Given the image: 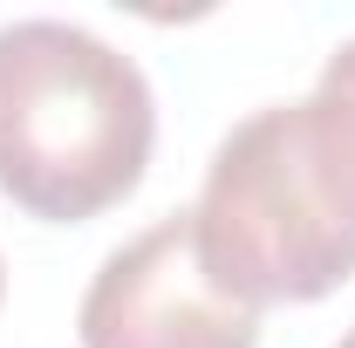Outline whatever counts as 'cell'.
Returning a JSON list of instances; mask_svg holds the SVG:
<instances>
[{
  "instance_id": "6da1fadb",
  "label": "cell",
  "mask_w": 355,
  "mask_h": 348,
  "mask_svg": "<svg viewBox=\"0 0 355 348\" xmlns=\"http://www.w3.org/2000/svg\"><path fill=\"white\" fill-rule=\"evenodd\" d=\"M157 143L150 82L76 21L0 28V191L48 225L123 205Z\"/></svg>"
},
{
  "instance_id": "8992f818",
  "label": "cell",
  "mask_w": 355,
  "mask_h": 348,
  "mask_svg": "<svg viewBox=\"0 0 355 348\" xmlns=\"http://www.w3.org/2000/svg\"><path fill=\"white\" fill-rule=\"evenodd\" d=\"M0 294H7V266H0Z\"/></svg>"
},
{
  "instance_id": "3957f363",
  "label": "cell",
  "mask_w": 355,
  "mask_h": 348,
  "mask_svg": "<svg viewBox=\"0 0 355 348\" xmlns=\"http://www.w3.org/2000/svg\"><path fill=\"white\" fill-rule=\"evenodd\" d=\"M76 328L83 348H260V307L205 273L191 212H164L96 266Z\"/></svg>"
},
{
  "instance_id": "277c9868",
  "label": "cell",
  "mask_w": 355,
  "mask_h": 348,
  "mask_svg": "<svg viewBox=\"0 0 355 348\" xmlns=\"http://www.w3.org/2000/svg\"><path fill=\"white\" fill-rule=\"evenodd\" d=\"M301 116H308V143H314V164L328 177L342 218L355 225V42H342L328 55L314 96H301Z\"/></svg>"
},
{
  "instance_id": "7a4b0ae2",
  "label": "cell",
  "mask_w": 355,
  "mask_h": 348,
  "mask_svg": "<svg viewBox=\"0 0 355 348\" xmlns=\"http://www.w3.org/2000/svg\"><path fill=\"white\" fill-rule=\"evenodd\" d=\"M198 260L232 301H321L355 273V225L314 164L301 103H266L232 123L191 205Z\"/></svg>"
},
{
  "instance_id": "5b68a950",
  "label": "cell",
  "mask_w": 355,
  "mask_h": 348,
  "mask_svg": "<svg viewBox=\"0 0 355 348\" xmlns=\"http://www.w3.org/2000/svg\"><path fill=\"white\" fill-rule=\"evenodd\" d=\"M335 348H355V328H349V335H342V342H335Z\"/></svg>"
}]
</instances>
